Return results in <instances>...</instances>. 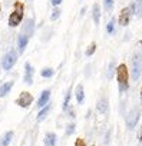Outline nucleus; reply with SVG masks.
<instances>
[{
	"mask_svg": "<svg viewBox=\"0 0 142 146\" xmlns=\"http://www.w3.org/2000/svg\"><path fill=\"white\" fill-rule=\"evenodd\" d=\"M116 79H118V88L119 92H125L129 86V72L126 64H119L116 67Z\"/></svg>",
	"mask_w": 142,
	"mask_h": 146,
	"instance_id": "obj_1",
	"label": "nucleus"
},
{
	"mask_svg": "<svg viewBox=\"0 0 142 146\" xmlns=\"http://www.w3.org/2000/svg\"><path fill=\"white\" fill-rule=\"evenodd\" d=\"M23 10H25V7H23V5L20 3V2H16L15 3V10L10 13V16H9V26L10 27H16V26H19L20 23H22V20H23Z\"/></svg>",
	"mask_w": 142,
	"mask_h": 146,
	"instance_id": "obj_2",
	"label": "nucleus"
},
{
	"mask_svg": "<svg viewBox=\"0 0 142 146\" xmlns=\"http://www.w3.org/2000/svg\"><path fill=\"white\" fill-rule=\"evenodd\" d=\"M133 12H135V3H132L131 6L122 9L121 13H119V19H118L119 20V25L121 26H128L129 22H131V17H132V13Z\"/></svg>",
	"mask_w": 142,
	"mask_h": 146,
	"instance_id": "obj_3",
	"label": "nucleus"
},
{
	"mask_svg": "<svg viewBox=\"0 0 142 146\" xmlns=\"http://www.w3.org/2000/svg\"><path fill=\"white\" fill-rule=\"evenodd\" d=\"M16 62H17V53H16L15 50H10V52H7V53L5 54L3 62H2V66H3L5 70H10V69L15 66Z\"/></svg>",
	"mask_w": 142,
	"mask_h": 146,
	"instance_id": "obj_4",
	"label": "nucleus"
},
{
	"mask_svg": "<svg viewBox=\"0 0 142 146\" xmlns=\"http://www.w3.org/2000/svg\"><path fill=\"white\" fill-rule=\"evenodd\" d=\"M141 70H142V60L139 54H135L132 59V79L138 80L141 76Z\"/></svg>",
	"mask_w": 142,
	"mask_h": 146,
	"instance_id": "obj_5",
	"label": "nucleus"
},
{
	"mask_svg": "<svg viewBox=\"0 0 142 146\" xmlns=\"http://www.w3.org/2000/svg\"><path fill=\"white\" fill-rule=\"evenodd\" d=\"M139 115H141V109L139 108H133L131 109L128 117H126V126L128 129H133L138 123V119H139Z\"/></svg>",
	"mask_w": 142,
	"mask_h": 146,
	"instance_id": "obj_6",
	"label": "nucleus"
},
{
	"mask_svg": "<svg viewBox=\"0 0 142 146\" xmlns=\"http://www.w3.org/2000/svg\"><path fill=\"white\" fill-rule=\"evenodd\" d=\"M30 103H33V96L29 92H22L20 96L16 99V105L20 108H29Z\"/></svg>",
	"mask_w": 142,
	"mask_h": 146,
	"instance_id": "obj_7",
	"label": "nucleus"
},
{
	"mask_svg": "<svg viewBox=\"0 0 142 146\" xmlns=\"http://www.w3.org/2000/svg\"><path fill=\"white\" fill-rule=\"evenodd\" d=\"M33 75H35V69L32 67L30 63H26V64H25V76H23L25 83L32 85V83H33Z\"/></svg>",
	"mask_w": 142,
	"mask_h": 146,
	"instance_id": "obj_8",
	"label": "nucleus"
},
{
	"mask_svg": "<svg viewBox=\"0 0 142 146\" xmlns=\"http://www.w3.org/2000/svg\"><path fill=\"white\" fill-rule=\"evenodd\" d=\"M33 32H35V20L33 19H27L26 22H25V25H23V27H22V33H25L26 36H32L33 35Z\"/></svg>",
	"mask_w": 142,
	"mask_h": 146,
	"instance_id": "obj_9",
	"label": "nucleus"
},
{
	"mask_svg": "<svg viewBox=\"0 0 142 146\" xmlns=\"http://www.w3.org/2000/svg\"><path fill=\"white\" fill-rule=\"evenodd\" d=\"M27 43H29V36H26L25 33H20V35L17 36V47H19V52H20V53L25 52Z\"/></svg>",
	"mask_w": 142,
	"mask_h": 146,
	"instance_id": "obj_10",
	"label": "nucleus"
},
{
	"mask_svg": "<svg viewBox=\"0 0 142 146\" xmlns=\"http://www.w3.org/2000/svg\"><path fill=\"white\" fill-rule=\"evenodd\" d=\"M49 99H50V90H43L39 100H37V108H43L45 105H47Z\"/></svg>",
	"mask_w": 142,
	"mask_h": 146,
	"instance_id": "obj_11",
	"label": "nucleus"
},
{
	"mask_svg": "<svg viewBox=\"0 0 142 146\" xmlns=\"http://www.w3.org/2000/svg\"><path fill=\"white\" fill-rule=\"evenodd\" d=\"M92 17H93L95 25L98 26V25H99V22H101V6H99L98 3H95V5H93V7H92Z\"/></svg>",
	"mask_w": 142,
	"mask_h": 146,
	"instance_id": "obj_12",
	"label": "nucleus"
},
{
	"mask_svg": "<svg viewBox=\"0 0 142 146\" xmlns=\"http://www.w3.org/2000/svg\"><path fill=\"white\" fill-rule=\"evenodd\" d=\"M13 136H15V133H13L12 130L6 132V133H5V136H3V139L0 140V146H9V145H10V142L13 140Z\"/></svg>",
	"mask_w": 142,
	"mask_h": 146,
	"instance_id": "obj_13",
	"label": "nucleus"
},
{
	"mask_svg": "<svg viewBox=\"0 0 142 146\" xmlns=\"http://www.w3.org/2000/svg\"><path fill=\"white\" fill-rule=\"evenodd\" d=\"M12 88H13V82H7V83H5V85L0 86V98L6 96V95L12 90Z\"/></svg>",
	"mask_w": 142,
	"mask_h": 146,
	"instance_id": "obj_14",
	"label": "nucleus"
},
{
	"mask_svg": "<svg viewBox=\"0 0 142 146\" xmlns=\"http://www.w3.org/2000/svg\"><path fill=\"white\" fill-rule=\"evenodd\" d=\"M83 99H85L83 86H82V85H78V86H76V102L81 105V103H83Z\"/></svg>",
	"mask_w": 142,
	"mask_h": 146,
	"instance_id": "obj_15",
	"label": "nucleus"
},
{
	"mask_svg": "<svg viewBox=\"0 0 142 146\" xmlns=\"http://www.w3.org/2000/svg\"><path fill=\"white\" fill-rule=\"evenodd\" d=\"M96 109H98V112H101V113H108V109H109L108 100H106V99H101L99 103L96 105Z\"/></svg>",
	"mask_w": 142,
	"mask_h": 146,
	"instance_id": "obj_16",
	"label": "nucleus"
},
{
	"mask_svg": "<svg viewBox=\"0 0 142 146\" xmlns=\"http://www.w3.org/2000/svg\"><path fill=\"white\" fill-rule=\"evenodd\" d=\"M45 146H56V135L47 133L45 136Z\"/></svg>",
	"mask_w": 142,
	"mask_h": 146,
	"instance_id": "obj_17",
	"label": "nucleus"
},
{
	"mask_svg": "<svg viewBox=\"0 0 142 146\" xmlns=\"http://www.w3.org/2000/svg\"><path fill=\"white\" fill-rule=\"evenodd\" d=\"M49 110H50V105H45V106L42 108V110L39 112V115H37V122H42V120L47 116Z\"/></svg>",
	"mask_w": 142,
	"mask_h": 146,
	"instance_id": "obj_18",
	"label": "nucleus"
},
{
	"mask_svg": "<svg viewBox=\"0 0 142 146\" xmlns=\"http://www.w3.org/2000/svg\"><path fill=\"white\" fill-rule=\"evenodd\" d=\"M53 73H55L53 69H50V67H45V69L40 72V75H42V78H52V76H53Z\"/></svg>",
	"mask_w": 142,
	"mask_h": 146,
	"instance_id": "obj_19",
	"label": "nucleus"
},
{
	"mask_svg": "<svg viewBox=\"0 0 142 146\" xmlns=\"http://www.w3.org/2000/svg\"><path fill=\"white\" fill-rule=\"evenodd\" d=\"M135 12H136V16L142 19V0H136L135 2Z\"/></svg>",
	"mask_w": 142,
	"mask_h": 146,
	"instance_id": "obj_20",
	"label": "nucleus"
},
{
	"mask_svg": "<svg viewBox=\"0 0 142 146\" xmlns=\"http://www.w3.org/2000/svg\"><path fill=\"white\" fill-rule=\"evenodd\" d=\"M115 32V19L112 17L111 20H109V23L106 25V33L108 35H112Z\"/></svg>",
	"mask_w": 142,
	"mask_h": 146,
	"instance_id": "obj_21",
	"label": "nucleus"
},
{
	"mask_svg": "<svg viewBox=\"0 0 142 146\" xmlns=\"http://www.w3.org/2000/svg\"><path fill=\"white\" fill-rule=\"evenodd\" d=\"M113 3H115V0H103L105 10H106V12H111V10H112V7H113Z\"/></svg>",
	"mask_w": 142,
	"mask_h": 146,
	"instance_id": "obj_22",
	"label": "nucleus"
},
{
	"mask_svg": "<svg viewBox=\"0 0 142 146\" xmlns=\"http://www.w3.org/2000/svg\"><path fill=\"white\" fill-rule=\"evenodd\" d=\"M60 13H62V10L60 9H53V12H52V15H50V20H56V19H59V16H60Z\"/></svg>",
	"mask_w": 142,
	"mask_h": 146,
	"instance_id": "obj_23",
	"label": "nucleus"
},
{
	"mask_svg": "<svg viewBox=\"0 0 142 146\" xmlns=\"http://www.w3.org/2000/svg\"><path fill=\"white\" fill-rule=\"evenodd\" d=\"M95 50H96V43H91L88 50H86V56H92L95 53Z\"/></svg>",
	"mask_w": 142,
	"mask_h": 146,
	"instance_id": "obj_24",
	"label": "nucleus"
},
{
	"mask_svg": "<svg viewBox=\"0 0 142 146\" xmlns=\"http://www.w3.org/2000/svg\"><path fill=\"white\" fill-rule=\"evenodd\" d=\"M69 100H70V90L66 93V96H65V102H63V110H66L67 109V106H69Z\"/></svg>",
	"mask_w": 142,
	"mask_h": 146,
	"instance_id": "obj_25",
	"label": "nucleus"
},
{
	"mask_svg": "<svg viewBox=\"0 0 142 146\" xmlns=\"http://www.w3.org/2000/svg\"><path fill=\"white\" fill-rule=\"evenodd\" d=\"M113 67H115V60H112V62H111V64H109V69H108V79H111V78H112Z\"/></svg>",
	"mask_w": 142,
	"mask_h": 146,
	"instance_id": "obj_26",
	"label": "nucleus"
},
{
	"mask_svg": "<svg viewBox=\"0 0 142 146\" xmlns=\"http://www.w3.org/2000/svg\"><path fill=\"white\" fill-rule=\"evenodd\" d=\"M73 132H75V125H73V123L67 125V127H66V135H72Z\"/></svg>",
	"mask_w": 142,
	"mask_h": 146,
	"instance_id": "obj_27",
	"label": "nucleus"
},
{
	"mask_svg": "<svg viewBox=\"0 0 142 146\" xmlns=\"http://www.w3.org/2000/svg\"><path fill=\"white\" fill-rule=\"evenodd\" d=\"M75 146H86V145H85L83 139H78V140H76V143H75Z\"/></svg>",
	"mask_w": 142,
	"mask_h": 146,
	"instance_id": "obj_28",
	"label": "nucleus"
},
{
	"mask_svg": "<svg viewBox=\"0 0 142 146\" xmlns=\"http://www.w3.org/2000/svg\"><path fill=\"white\" fill-rule=\"evenodd\" d=\"M62 2H63V0H50V3H52V5L55 6V7H56V6H59V5H60Z\"/></svg>",
	"mask_w": 142,
	"mask_h": 146,
	"instance_id": "obj_29",
	"label": "nucleus"
},
{
	"mask_svg": "<svg viewBox=\"0 0 142 146\" xmlns=\"http://www.w3.org/2000/svg\"><path fill=\"white\" fill-rule=\"evenodd\" d=\"M139 140L142 142V130H141V137H139Z\"/></svg>",
	"mask_w": 142,
	"mask_h": 146,
	"instance_id": "obj_30",
	"label": "nucleus"
},
{
	"mask_svg": "<svg viewBox=\"0 0 142 146\" xmlns=\"http://www.w3.org/2000/svg\"><path fill=\"white\" fill-rule=\"evenodd\" d=\"M141 100H142V88H141Z\"/></svg>",
	"mask_w": 142,
	"mask_h": 146,
	"instance_id": "obj_31",
	"label": "nucleus"
},
{
	"mask_svg": "<svg viewBox=\"0 0 142 146\" xmlns=\"http://www.w3.org/2000/svg\"><path fill=\"white\" fill-rule=\"evenodd\" d=\"M141 50H142V42H141Z\"/></svg>",
	"mask_w": 142,
	"mask_h": 146,
	"instance_id": "obj_32",
	"label": "nucleus"
},
{
	"mask_svg": "<svg viewBox=\"0 0 142 146\" xmlns=\"http://www.w3.org/2000/svg\"><path fill=\"white\" fill-rule=\"evenodd\" d=\"M0 10H2V6H0Z\"/></svg>",
	"mask_w": 142,
	"mask_h": 146,
	"instance_id": "obj_33",
	"label": "nucleus"
}]
</instances>
